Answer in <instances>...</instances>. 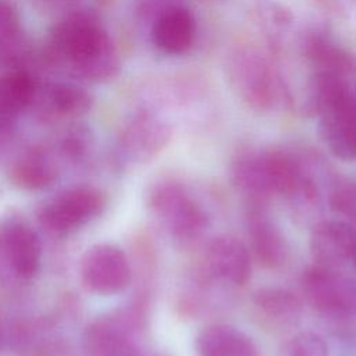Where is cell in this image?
<instances>
[{
    "mask_svg": "<svg viewBox=\"0 0 356 356\" xmlns=\"http://www.w3.org/2000/svg\"><path fill=\"white\" fill-rule=\"evenodd\" d=\"M49 56L90 82H106L120 71L117 47L108 32L90 13L64 15L51 29Z\"/></svg>",
    "mask_w": 356,
    "mask_h": 356,
    "instance_id": "obj_1",
    "label": "cell"
},
{
    "mask_svg": "<svg viewBox=\"0 0 356 356\" xmlns=\"http://www.w3.org/2000/svg\"><path fill=\"white\" fill-rule=\"evenodd\" d=\"M3 253L8 273L22 281L32 280L42 261V242L38 232L22 221L0 224Z\"/></svg>",
    "mask_w": 356,
    "mask_h": 356,
    "instance_id": "obj_10",
    "label": "cell"
},
{
    "mask_svg": "<svg viewBox=\"0 0 356 356\" xmlns=\"http://www.w3.org/2000/svg\"><path fill=\"white\" fill-rule=\"evenodd\" d=\"M200 275L211 284L245 285L252 275V253L236 236L218 235L206 246Z\"/></svg>",
    "mask_w": 356,
    "mask_h": 356,
    "instance_id": "obj_8",
    "label": "cell"
},
{
    "mask_svg": "<svg viewBox=\"0 0 356 356\" xmlns=\"http://www.w3.org/2000/svg\"><path fill=\"white\" fill-rule=\"evenodd\" d=\"M246 229L250 253L266 268H278L288 259V242L284 232L268 216L267 206H248Z\"/></svg>",
    "mask_w": 356,
    "mask_h": 356,
    "instance_id": "obj_11",
    "label": "cell"
},
{
    "mask_svg": "<svg viewBox=\"0 0 356 356\" xmlns=\"http://www.w3.org/2000/svg\"><path fill=\"white\" fill-rule=\"evenodd\" d=\"M302 51L313 68L314 75H327L346 79L356 71V56L338 44L325 31L307 33Z\"/></svg>",
    "mask_w": 356,
    "mask_h": 356,
    "instance_id": "obj_14",
    "label": "cell"
},
{
    "mask_svg": "<svg viewBox=\"0 0 356 356\" xmlns=\"http://www.w3.org/2000/svg\"><path fill=\"white\" fill-rule=\"evenodd\" d=\"M300 286L317 312L335 317L356 316V278L339 268L314 264L303 271Z\"/></svg>",
    "mask_w": 356,
    "mask_h": 356,
    "instance_id": "obj_5",
    "label": "cell"
},
{
    "mask_svg": "<svg viewBox=\"0 0 356 356\" xmlns=\"http://www.w3.org/2000/svg\"><path fill=\"white\" fill-rule=\"evenodd\" d=\"M353 264H355V268H356V253H355V257H353Z\"/></svg>",
    "mask_w": 356,
    "mask_h": 356,
    "instance_id": "obj_25",
    "label": "cell"
},
{
    "mask_svg": "<svg viewBox=\"0 0 356 356\" xmlns=\"http://www.w3.org/2000/svg\"><path fill=\"white\" fill-rule=\"evenodd\" d=\"M79 273L83 286L102 296L124 292L134 277L128 256L113 243H96L88 248L81 259Z\"/></svg>",
    "mask_w": 356,
    "mask_h": 356,
    "instance_id": "obj_6",
    "label": "cell"
},
{
    "mask_svg": "<svg viewBox=\"0 0 356 356\" xmlns=\"http://www.w3.org/2000/svg\"><path fill=\"white\" fill-rule=\"evenodd\" d=\"M60 175V167L50 150L31 146L22 150L8 165V181L24 191H40L51 186Z\"/></svg>",
    "mask_w": 356,
    "mask_h": 356,
    "instance_id": "obj_13",
    "label": "cell"
},
{
    "mask_svg": "<svg viewBox=\"0 0 356 356\" xmlns=\"http://www.w3.org/2000/svg\"><path fill=\"white\" fill-rule=\"evenodd\" d=\"M356 253V228L346 220L317 221L310 234V254L314 264L341 268L353 261Z\"/></svg>",
    "mask_w": 356,
    "mask_h": 356,
    "instance_id": "obj_9",
    "label": "cell"
},
{
    "mask_svg": "<svg viewBox=\"0 0 356 356\" xmlns=\"http://www.w3.org/2000/svg\"><path fill=\"white\" fill-rule=\"evenodd\" d=\"M36 82L22 67L7 68L0 72V115L15 120L33 104Z\"/></svg>",
    "mask_w": 356,
    "mask_h": 356,
    "instance_id": "obj_19",
    "label": "cell"
},
{
    "mask_svg": "<svg viewBox=\"0 0 356 356\" xmlns=\"http://www.w3.org/2000/svg\"><path fill=\"white\" fill-rule=\"evenodd\" d=\"M15 129V120L0 115V153L10 143Z\"/></svg>",
    "mask_w": 356,
    "mask_h": 356,
    "instance_id": "obj_23",
    "label": "cell"
},
{
    "mask_svg": "<svg viewBox=\"0 0 356 356\" xmlns=\"http://www.w3.org/2000/svg\"><path fill=\"white\" fill-rule=\"evenodd\" d=\"M146 204L168 235L178 243L200 239L209 228V216L195 195L175 178H159L149 185Z\"/></svg>",
    "mask_w": 356,
    "mask_h": 356,
    "instance_id": "obj_2",
    "label": "cell"
},
{
    "mask_svg": "<svg viewBox=\"0 0 356 356\" xmlns=\"http://www.w3.org/2000/svg\"><path fill=\"white\" fill-rule=\"evenodd\" d=\"M225 70L234 93L254 111H270L284 95L282 79L270 57L252 44L235 47L227 57Z\"/></svg>",
    "mask_w": 356,
    "mask_h": 356,
    "instance_id": "obj_3",
    "label": "cell"
},
{
    "mask_svg": "<svg viewBox=\"0 0 356 356\" xmlns=\"http://www.w3.org/2000/svg\"><path fill=\"white\" fill-rule=\"evenodd\" d=\"M150 33L159 50L167 54H184L195 40V18L186 7L181 4L171 6L152 21Z\"/></svg>",
    "mask_w": 356,
    "mask_h": 356,
    "instance_id": "obj_15",
    "label": "cell"
},
{
    "mask_svg": "<svg viewBox=\"0 0 356 356\" xmlns=\"http://www.w3.org/2000/svg\"><path fill=\"white\" fill-rule=\"evenodd\" d=\"M252 303L257 312L277 325H293L303 313V302L292 291L281 286H263L253 292Z\"/></svg>",
    "mask_w": 356,
    "mask_h": 356,
    "instance_id": "obj_18",
    "label": "cell"
},
{
    "mask_svg": "<svg viewBox=\"0 0 356 356\" xmlns=\"http://www.w3.org/2000/svg\"><path fill=\"white\" fill-rule=\"evenodd\" d=\"M135 331L120 310L88 325L83 335L85 349L89 356H142L132 337Z\"/></svg>",
    "mask_w": 356,
    "mask_h": 356,
    "instance_id": "obj_12",
    "label": "cell"
},
{
    "mask_svg": "<svg viewBox=\"0 0 356 356\" xmlns=\"http://www.w3.org/2000/svg\"><path fill=\"white\" fill-rule=\"evenodd\" d=\"M42 111L53 117H81L93 106V96L85 88L70 83H49L42 90H36L35 100Z\"/></svg>",
    "mask_w": 356,
    "mask_h": 356,
    "instance_id": "obj_17",
    "label": "cell"
},
{
    "mask_svg": "<svg viewBox=\"0 0 356 356\" xmlns=\"http://www.w3.org/2000/svg\"><path fill=\"white\" fill-rule=\"evenodd\" d=\"M195 352L196 356H260L253 338L228 324L203 328L195 339Z\"/></svg>",
    "mask_w": 356,
    "mask_h": 356,
    "instance_id": "obj_16",
    "label": "cell"
},
{
    "mask_svg": "<svg viewBox=\"0 0 356 356\" xmlns=\"http://www.w3.org/2000/svg\"><path fill=\"white\" fill-rule=\"evenodd\" d=\"M90 147L92 138L89 131L83 127H72L71 129H68L60 143L61 154L71 161L83 160Z\"/></svg>",
    "mask_w": 356,
    "mask_h": 356,
    "instance_id": "obj_22",
    "label": "cell"
},
{
    "mask_svg": "<svg viewBox=\"0 0 356 356\" xmlns=\"http://www.w3.org/2000/svg\"><path fill=\"white\" fill-rule=\"evenodd\" d=\"M44 6H67L74 3L75 0H36Z\"/></svg>",
    "mask_w": 356,
    "mask_h": 356,
    "instance_id": "obj_24",
    "label": "cell"
},
{
    "mask_svg": "<svg viewBox=\"0 0 356 356\" xmlns=\"http://www.w3.org/2000/svg\"><path fill=\"white\" fill-rule=\"evenodd\" d=\"M107 206V195L93 185L68 188L47 200L38 213L43 228L51 234L68 235L100 217Z\"/></svg>",
    "mask_w": 356,
    "mask_h": 356,
    "instance_id": "obj_4",
    "label": "cell"
},
{
    "mask_svg": "<svg viewBox=\"0 0 356 356\" xmlns=\"http://www.w3.org/2000/svg\"><path fill=\"white\" fill-rule=\"evenodd\" d=\"M254 15L271 51L278 53L282 47L285 36L292 28V13L274 0H259L254 7Z\"/></svg>",
    "mask_w": 356,
    "mask_h": 356,
    "instance_id": "obj_20",
    "label": "cell"
},
{
    "mask_svg": "<svg viewBox=\"0 0 356 356\" xmlns=\"http://www.w3.org/2000/svg\"><path fill=\"white\" fill-rule=\"evenodd\" d=\"M281 356H328V348L318 334L302 331L284 343Z\"/></svg>",
    "mask_w": 356,
    "mask_h": 356,
    "instance_id": "obj_21",
    "label": "cell"
},
{
    "mask_svg": "<svg viewBox=\"0 0 356 356\" xmlns=\"http://www.w3.org/2000/svg\"><path fill=\"white\" fill-rule=\"evenodd\" d=\"M171 136V127L164 118L149 110L138 111L118 135V157L129 165L147 164L168 146Z\"/></svg>",
    "mask_w": 356,
    "mask_h": 356,
    "instance_id": "obj_7",
    "label": "cell"
}]
</instances>
